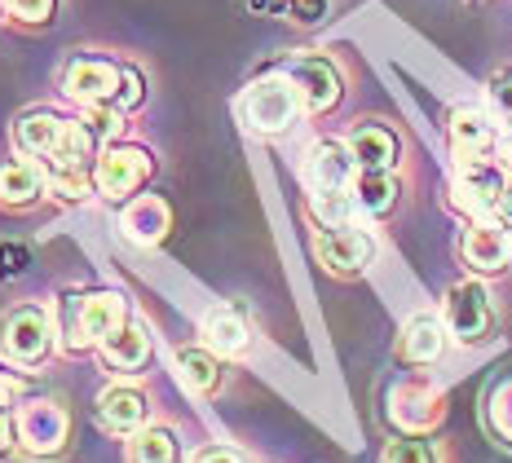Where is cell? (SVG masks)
Wrapping results in <instances>:
<instances>
[{"mask_svg": "<svg viewBox=\"0 0 512 463\" xmlns=\"http://www.w3.org/2000/svg\"><path fill=\"white\" fill-rule=\"evenodd\" d=\"M442 349H446V322H437L429 314L407 322V331H402V358L407 362H420V366L437 362L442 358Z\"/></svg>", "mask_w": 512, "mask_h": 463, "instance_id": "obj_23", "label": "cell"}, {"mask_svg": "<svg viewBox=\"0 0 512 463\" xmlns=\"http://www.w3.org/2000/svg\"><path fill=\"white\" fill-rule=\"evenodd\" d=\"M62 93L80 106L111 102L115 93H120V67L106 58H76L62 71Z\"/></svg>", "mask_w": 512, "mask_h": 463, "instance_id": "obj_10", "label": "cell"}, {"mask_svg": "<svg viewBox=\"0 0 512 463\" xmlns=\"http://www.w3.org/2000/svg\"><path fill=\"white\" fill-rule=\"evenodd\" d=\"M504 172L495 164H486V159H464L460 168V181H455V203H460L464 212H473V217H490V212H499V203H504Z\"/></svg>", "mask_w": 512, "mask_h": 463, "instance_id": "obj_8", "label": "cell"}, {"mask_svg": "<svg viewBox=\"0 0 512 463\" xmlns=\"http://www.w3.org/2000/svg\"><path fill=\"white\" fill-rule=\"evenodd\" d=\"M177 441L168 428H137L128 441V463H173Z\"/></svg>", "mask_w": 512, "mask_h": 463, "instance_id": "obj_25", "label": "cell"}, {"mask_svg": "<svg viewBox=\"0 0 512 463\" xmlns=\"http://www.w3.org/2000/svg\"><path fill=\"white\" fill-rule=\"evenodd\" d=\"M376 256V243L367 239L354 225H323L318 230V261H323L332 274H362Z\"/></svg>", "mask_w": 512, "mask_h": 463, "instance_id": "obj_9", "label": "cell"}, {"mask_svg": "<svg viewBox=\"0 0 512 463\" xmlns=\"http://www.w3.org/2000/svg\"><path fill=\"white\" fill-rule=\"evenodd\" d=\"M451 142L460 159H482L490 146H495V124L486 120V111L477 106H464V111L451 115Z\"/></svg>", "mask_w": 512, "mask_h": 463, "instance_id": "obj_15", "label": "cell"}, {"mask_svg": "<svg viewBox=\"0 0 512 463\" xmlns=\"http://www.w3.org/2000/svg\"><path fill=\"white\" fill-rule=\"evenodd\" d=\"M287 75H292L296 89H301V102L309 115H323L340 102V71L327 58H296L292 67H287Z\"/></svg>", "mask_w": 512, "mask_h": 463, "instance_id": "obj_11", "label": "cell"}, {"mask_svg": "<svg viewBox=\"0 0 512 463\" xmlns=\"http://www.w3.org/2000/svg\"><path fill=\"white\" fill-rule=\"evenodd\" d=\"M442 322L460 344H473L490 331V300H486V287L482 283H455L446 292V309H442Z\"/></svg>", "mask_w": 512, "mask_h": 463, "instance_id": "obj_7", "label": "cell"}, {"mask_svg": "<svg viewBox=\"0 0 512 463\" xmlns=\"http://www.w3.org/2000/svg\"><path fill=\"white\" fill-rule=\"evenodd\" d=\"M151 168H155L151 150H142V146H115L111 150L106 146L102 155L93 159V190L106 199H124L151 177Z\"/></svg>", "mask_w": 512, "mask_h": 463, "instance_id": "obj_4", "label": "cell"}, {"mask_svg": "<svg viewBox=\"0 0 512 463\" xmlns=\"http://www.w3.org/2000/svg\"><path fill=\"white\" fill-rule=\"evenodd\" d=\"M349 150H354L358 168H367V172H389L398 164V137L384 124H358L354 137H349Z\"/></svg>", "mask_w": 512, "mask_h": 463, "instance_id": "obj_14", "label": "cell"}, {"mask_svg": "<svg viewBox=\"0 0 512 463\" xmlns=\"http://www.w3.org/2000/svg\"><path fill=\"white\" fill-rule=\"evenodd\" d=\"M98 415L111 433H137L146 424V397L137 389H106L98 397Z\"/></svg>", "mask_w": 512, "mask_h": 463, "instance_id": "obj_20", "label": "cell"}, {"mask_svg": "<svg viewBox=\"0 0 512 463\" xmlns=\"http://www.w3.org/2000/svg\"><path fill=\"white\" fill-rule=\"evenodd\" d=\"M84 128L98 137V146H106L124 124H120V111H111V102H98V106H84Z\"/></svg>", "mask_w": 512, "mask_h": 463, "instance_id": "obj_27", "label": "cell"}, {"mask_svg": "<svg viewBox=\"0 0 512 463\" xmlns=\"http://www.w3.org/2000/svg\"><path fill=\"white\" fill-rule=\"evenodd\" d=\"M142 71L133 67H120V93H115V102H120V111H133V106H142Z\"/></svg>", "mask_w": 512, "mask_h": 463, "instance_id": "obj_30", "label": "cell"}, {"mask_svg": "<svg viewBox=\"0 0 512 463\" xmlns=\"http://www.w3.org/2000/svg\"><path fill=\"white\" fill-rule=\"evenodd\" d=\"M120 230H124V239H128V243H137V247H155V243L168 234V203H164V199H155V195L133 199V203L124 208V217H120Z\"/></svg>", "mask_w": 512, "mask_h": 463, "instance_id": "obj_13", "label": "cell"}, {"mask_svg": "<svg viewBox=\"0 0 512 463\" xmlns=\"http://www.w3.org/2000/svg\"><path fill=\"white\" fill-rule=\"evenodd\" d=\"M393 415L402 419V428H429L442 419V393L429 384H402L393 393Z\"/></svg>", "mask_w": 512, "mask_h": 463, "instance_id": "obj_19", "label": "cell"}, {"mask_svg": "<svg viewBox=\"0 0 512 463\" xmlns=\"http://www.w3.org/2000/svg\"><path fill=\"white\" fill-rule=\"evenodd\" d=\"M177 375L190 393H217L221 389V362L208 349H177Z\"/></svg>", "mask_w": 512, "mask_h": 463, "instance_id": "obj_24", "label": "cell"}, {"mask_svg": "<svg viewBox=\"0 0 512 463\" xmlns=\"http://www.w3.org/2000/svg\"><path fill=\"white\" fill-rule=\"evenodd\" d=\"M486 98H490V106H495V115H499V120L512 124V71L490 75V84H486Z\"/></svg>", "mask_w": 512, "mask_h": 463, "instance_id": "obj_28", "label": "cell"}, {"mask_svg": "<svg viewBox=\"0 0 512 463\" xmlns=\"http://www.w3.org/2000/svg\"><path fill=\"white\" fill-rule=\"evenodd\" d=\"M62 133H67V124H62L58 115H49V111H27L23 120L14 124L18 150H23V155H40V159H49L53 150H58Z\"/></svg>", "mask_w": 512, "mask_h": 463, "instance_id": "obj_16", "label": "cell"}, {"mask_svg": "<svg viewBox=\"0 0 512 463\" xmlns=\"http://www.w3.org/2000/svg\"><path fill=\"white\" fill-rule=\"evenodd\" d=\"M53 336H58V327H53L49 309L18 305L14 314L0 322V353L14 366H36V362H45Z\"/></svg>", "mask_w": 512, "mask_h": 463, "instance_id": "obj_3", "label": "cell"}, {"mask_svg": "<svg viewBox=\"0 0 512 463\" xmlns=\"http://www.w3.org/2000/svg\"><path fill=\"white\" fill-rule=\"evenodd\" d=\"M9 437H14V433H9V424H5V415H0V450H5V446H9Z\"/></svg>", "mask_w": 512, "mask_h": 463, "instance_id": "obj_37", "label": "cell"}, {"mask_svg": "<svg viewBox=\"0 0 512 463\" xmlns=\"http://www.w3.org/2000/svg\"><path fill=\"white\" fill-rule=\"evenodd\" d=\"M190 463H243V459L234 455V450H226V446H208V450H199Z\"/></svg>", "mask_w": 512, "mask_h": 463, "instance_id": "obj_33", "label": "cell"}, {"mask_svg": "<svg viewBox=\"0 0 512 463\" xmlns=\"http://www.w3.org/2000/svg\"><path fill=\"white\" fill-rule=\"evenodd\" d=\"M93 186V168H49V190L58 199H84Z\"/></svg>", "mask_w": 512, "mask_h": 463, "instance_id": "obj_26", "label": "cell"}, {"mask_svg": "<svg viewBox=\"0 0 512 463\" xmlns=\"http://www.w3.org/2000/svg\"><path fill=\"white\" fill-rule=\"evenodd\" d=\"M18 397H23V380L9 371H0V406H14Z\"/></svg>", "mask_w": 512, "mask_h": 463, "instance_id": "obj_32", "label": "cell"}, {"mask_svg": "<svg viewBox=\"0 0 512 463\" xmlns=\"http://www.w3.org/2000/svg\"><path fill=\"white\" fill-rule=\"evenodd\" d=\"M23 269V252L18 247H0V278H14Z\"/></svg>", "mask_w": 512, "mask_h": 463, "instance_id": "obj_34", "label": "cell"}, {"mask_svg": "<svg viewBox=\"0 0 512 463\" xmlns=\"http://www.w3.org/2000/svg\"><path fill=\"white\" fill-rule=\"evenodd\" d=\"M124 322H128V305H124V296H115V292L67 296L58 305V336H62V349H71V353L102 344L111 331H120Z\"/></svg>", "mask_w": 512, "mask_h": 463, "instance_id": "obj_1", "label": "cell"}, {"mask_svg": "<svg viewBox=\"0 0 512 463\" xmlns=\"http://www.w3.org/2000/svg\"><path fill=\"white\" fill-rule=\"evenodd\" d=\"M305 102H301V89H296L292 75H265V80L248 84V93L239 98V115L252 133H287L296 120H301Z\"/></svg>", "mask_w": 512, "mask_h": 463, "instance_id": "obj_2", "label": "cell"}, {"mask_svg": "<svg viewBox=\"0 0 512 463\" xmlns=\"http://www.w3.org/2000/svg\"><path fill=\"white\" fill-rule=\"evenodd\" d=\"M49 186V172L31 159H9L0 164V203H31Z\"/></svg>", "mask_w": 512, "mask_h": 463, "instance_id": "obj_22", "label": "cell"}, {"mask_svg": "<svg viewBox=\"0 0 512 463\" xmlns=\"http://www.w3.org/2000/svg\"><path fill=\"white\" fill-rule=\"evenodd\" d=\"M53 5H58V0H9L14 18H23V23H49Z\"/></svg>", "mask_w": 512, "mask_h": 463, "instance_id": "obj_31", "label": "cell"}, {"mask_svg": "<svg viewBox=\"0 0 512 463\" xmlns=\"http://www.w3.org/2000/svg\"><path fill=\"white\" fill-rule=\"evenodd\" d=\"M358 159L345 142H318L305 159V186L309 195H345L354 186Z\"/></svg>", "mask_w": 512, "mask_h": 463, "instance_id": "obj_6", "label": "cell"}, {"mask_svg": "<svg viewBox=\"0 0 512 463\" xmlns=\"http://www.w3.org/2000/svg\"><path fill=\"white\" fill-rule=\"evenodd\" d=\"M499 159H504V164L512 168V133L504 137V142H499Z\"/></svg>", "mask_w": 512, "mask_h": 463, "instance_id": "obj_36", "label": "cell"}, {"mask_svg": "<svg viewBox=\"0 0 512 463\" xmlns=\"http://www.w3.org/2000/svg\"><path fill=\"white\" fill-rule=\"evenodd\" d=\"M384 463H433V450L415 437H402V441H389L384 450Z\"/></svg>", "mask_w": 512, "mask_h": 463, "instance_id": "obj_29", "label": "cell"}, {"mask_svg": "<svg viewBox=\"0 0 512 463\" xmlns=\"http://www.w3.org/2000/svg\"><path fill=\"white\" fill-rule=\"evenodd\" d=\"M464 261L477 269V274H499L512 261V234L495 221H477L473 230L464 234Z\"/></svg>", "mask_w": 512, "mask_h": 463, "instance_id": "obj_12", "label": "cell"}, {"mask_svg": "<svg viewBox=\"0 0 512 463\" xmlns=\"http://www.w3.org/2000/svg\"><path fill=\"white\" fill-rule=\"evenodd\" d=\"M102 358L115 366V371H128L133 375L137 366H146V358H151V336H146V327H133V322H124L120 331H111L102 344Z\"/></svg>", "mask_w": 512, "mask_h": 463, "instance_id": "obj_18", "label": "cell"}, {"mask_svg": "<svg viewBox=\"0 0 512 463\" xmlns=\"http://www.w3.org/2000/svg\"><path fill=\"white\" fill-rule=\"evenodd\" d=\"M349 199H354V208L367 212V217H384V212H393V203H398V181H393L389 172L362 168L354 177V186H349Z\"/></svg>", "mask_w": 512, "mask_h": 463, "instance_id": "obj_21", "label": "cell"}, {"mask_svg": "<svg viewBox=\"0 0 512 463\" xmlns=\"http://www.w3.org/2000/svg\"><path fill=\"white\" fill-rule=\"evenodd\" d=\"M14 433L31 455H58V450L67 446V411H62L53 397H27V402L18 406Z\"/></svg>", "mask_w": 512, "mask_h": 463, "instance_id": "obj_5", "label": "cell"}, {"mask_svg": "<svg viewBox=\"0 0 512 463\" xmlns=\"http://www.w3.org/2000/svg\"><path fill=\"white\" fill-rule=\"evenodd\" d=\"M499 217H504V221L512 225V186L504 190V203H499Z\"/></svg>", "mask_w": 512, "mask_h": 463, "instance_id": "obj_35", "label": "cell"}, {"mask_svg": "<svg viewBox=\"0 0 512 463\" xmlns=\"http://www.w3.org/2000/svg\"><path fill=\"white\" fill-rule=\"evenodd\" d=\"M204 344L212 353H226V358L248 349V322H243L239 309H230V305L208 309L204 314Z\"/></svg>", "mask_w": 512, "mask_h": 463, "instance_id": "obj_17", "label": "cell"}]
</instances>
